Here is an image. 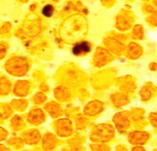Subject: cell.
<instances>
[{
    "instance_id": "1",
    "label": "cell",
    "mask_w": 157,
    "mask_h": 151,
    "mask_svg": "<svg viewBox=\"0 0 157 151\" xmlns=\"http://www.w3.org/2000/svg\"><path fill=\"white\" fill-rule=\"evenodd\" d=\"M91 50V45L88 42H81L76 43L73 48H72V53L75 56H81V55H85Z\"/></svg>"
},
{
    "instance_id": "2",
    "label": "cell",
    "mask_w": 157,
    "mask_h": 151,
    "mask_svg": "<svg viewBox=\"0 0 157 151\" xmlns=\"http://www.w3.org/2000/svg\"><path fill=\"white\" fill-rule=\"evenodd\" d=\"M53 13H54V8L51 5H46L42 9V13L46 17H50L53 14Z\"/></svg>"
}]
</instances>
